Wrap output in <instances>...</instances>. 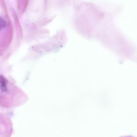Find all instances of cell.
<instances>
[{
  "mask_svg": "<svg viewBox=\"0 0 137 137\" xmlns=\"http://www.w3.org/2000/svg\"><path fill=\"white\" fill-rule=\"evenodd\" d=\"M6 26V23L4 20L0 17V29L4 28Z\"/></svg>",
  "mask_w": 137,
  "mask_h": 137,
  "instance_id": "7a4b0ae2",
  "label": "cell"
},
{
  "mask_svg": "<svg viewBox=\"0 0 137 137\" xmlns=\"http://www.w3.org/2000/svg\"><path fill=\"white\" fill-rule=\"evenodd\" d=\"M0 88L2 91L5 92L7 90L5 80L2 76H0Z\"/></svg>",
  "mask_w": 137,
  "mask_h": 137,
  "instance_id": "6da1fadb",
  "label": "cell"
}]
</instances>
